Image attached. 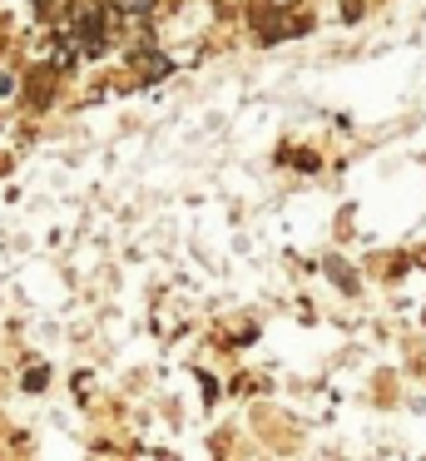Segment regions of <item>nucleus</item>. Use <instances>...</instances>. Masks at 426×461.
<instances>
[{"label":"nucleus","mask_w":426,"mask_h":461,"mask_svg":"<svg viewBox=\"0 0 426 461\" xmlns=\"http://www.w3.org/2000/svg\"><path fill=\"white\" fill-rule=\"evenodd\" d=\"M25 387H30V392H40V387H45V367H35V372H30V377H25Z\"/></svg>","instance_id":"5"},{"label":"nucleus","mask_w":426,"mask_h":461,"mask_svg":"<svg viewBox=\"0 0 426 461\" xmlns=\"http://www.w3.org/2000/svg\"><path fill=\"white\" fill-rule=\"evenodd\" d=\"M129 65H134V70H139V80H164V75L174 70V65H168L164 55H149V50H144V55H134V60H129Z\"/></svg>","instance_id":"3"},{"label":"nucleus","mask_w":426,"mask_h":461,"mask_svg":"<svg viewBox=\"0 0 426 461\" xmlns=\"http://www.w3.org/2000/svg\"><path fill=\"white\" fill-rule=\"evenodd\" d=\"M273 5H293V0H273Z\"/></svg>","instance_id":"6"},{"label":"nucleus","mask_w":426,"mask_h":461,"mask_svg":"<svg viewBox=\"0 0 426 461\" xmlns=\"http://www.w3.org/2000/svg\"><path fill=\"white\" fill-rule=\"evenodd\" d=\"M75 35H79V45H85L89 55H99L104 50V11H99V5H79L75 11Z\"/></svg>","instance_id":"1"},{"label":"nucleus","mask_w":426,"mask_h":461,"mask_svg":"<svg viewBox=\"0 0 426 461\" xmlns=\"http://www.w3.org/2000/svg\"><path fill=\"white\" fill-rule=\"evenodd\" d=\"M114 11H124V15H144V11H154V0H114Z\"/></svg>","instance_id":"4"},{"label":"nucleus","mask_w":426,"mask_h":461,"mask_svg":"<svg viewBox=\"0 0 426 461\" xmlns=\"http://www.w3.org/2000/svg\"><path fill=\"white\" fill-rule=\"evenodd\" d=\"M253 25H258V35H263V41H287V35H297V25L293 21H283V15H267V11H258L253 15Z\"/></svg>","instance_id":"2"}]
</instances>
